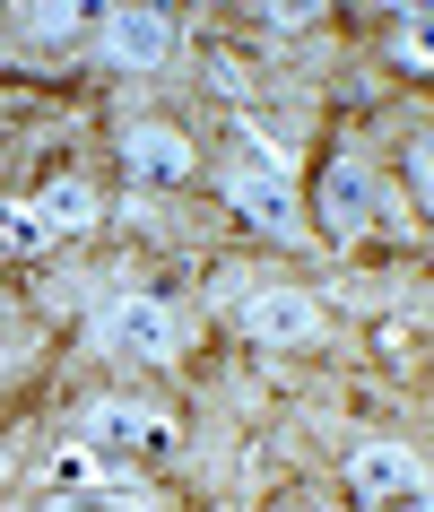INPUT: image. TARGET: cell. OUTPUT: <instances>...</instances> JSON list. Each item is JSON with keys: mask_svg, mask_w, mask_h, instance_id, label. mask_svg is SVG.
<instances>
[{"mask_svg": "<svg viewBox=\"0 0 434 512\" xmlns=\"http://www.w3.org/2000/svg\"><path fill=\"white\" fill-rule=\"evenodd\" d=\"M96 209H105V200H96L87 183H44L35 226H44V235H87V226H96Z\"/></svg>", "mask_w": 434, "mask_h": 512, "instance_id": "cell-9", "label": "cell"}, {"mask_svg": "<svg viewBox=\"0 0 434 512\" xmlns=\"http://www.w3.org/2000/svg\"><path fill=\"white\" fill-rule=\"evenodd\" d=\"M226 200L261 226V235H296L304 209H296V183H287V165L261 157V148H244V165H226Z\"/></svg>", "mask_w": 434, "mask_h": 512, "instance_id": "cell-1", "label": "cell"}, {"mask_svg": "<svg viewBox=\"0 0 434 512\" xmlns=\"http://www.w3.org/2000/svg\"><path fill=\"white\" fill-rule=\"evenodd\" d=\"M244 330L261 348H304V339H322V304L304 296V287H261L244 304Z\"/></svg>", "mask_w": 434, "mask_h": 512, "instance_id": "cell-4", "label": "cell"}, {"mask_svg": "<svg viewBox=\"0 0 434 512\" xmlns=\"http://www.w3.org/2000/svg\"><path fill=\"white\" fill-rule=\"evenodd\" d=\"M174 426H165L148 400H96L87 408V452L96 460H131V452H165Z\"/></svg>", "mask_w": 434, "mask_h": 512, "instance_id": "cell-3", "label": "cell"}, {"mask_svg": "<svg viewBox=\"0 0 434 512\" xmlns=\"http://www.w3.org/2000/svg\"><path fill=\"white\" fill-rule=\"evenodd\" d=\"M35 243H53L44 226H35V209H18V200H0V252H35Z\"/></svg>", "mask_w": 434, "mask_h": 512, "instance_id": "cell-11", "label": "cell"}, {"mask_svg": "<svg viewBox=\"0 0 434 512\" xmlns=\"http://www.w3.org/2000/svg\"><path fill=\"white\" fill-rule=\"evenodd\" d=\"M122 165H131V174H148V183H183L200 157H191L183 131H165V122H131V131H122Z\"/></svg>", "mask_w": 434, "mask_h": 512, "instance_id": "cell-6", "label": "cell"}, {"mask_svg": "<svg viewBox=\"0 0 434 512\" xmlns=\"http://www.w3.org/2000/svg\"><path fill=\"white\" fill-rule=\"evenodd\" d=\"M174 53V18L165 9H105V61L113 70H157Z\"/></svg>", "mask_w": 434, "mask_h": 512, "instance_id": "cell-5", "label": "cell"}, {"mask_svg": "<svg viewBox=\"0 0 434 512\" xmlns=\"http://www.w3.org/2000/svg\"><path fill=\"white\" fill-rule=\"evenodd\" d=\"M322 217H330V235H339V243L365 235V217H374V174H365L356 157H339L322 174Z\"/></svg>", "mask_w": 434, "mask_h": 512, "instance_id": "cell-8", "label": "cell"}, {"mask_svg": "<svg viewBox=\"0 0 434 512\" xmlns=\"http://www.w3.org/2000/svg\"><path fill=\"white\" fill-rule=\"evenodd\" d=\"M348 486L365 495V504H391L400 486H417V452H408V443H356L348 452Z\"/></svg>", "mask_w": 434, "mask_h": 512, "instance_id": "cell-7", "label": "cell"}, {"mask_svg": "<svg viewBox=\"0 0 434 512\" xmlns=\"http://www.w3.org/2000/svg\"><path fill=\"white\" fill-rule=\"evenodd\" d=\"M96 469H105V460L87 452V443H70V452H53V486H61V495H87V486H96Z\"/></svg>", "mask_w": 434, "mask_h": 512, "instance_id": "cell-10", "label": "cell"}, {"mask_svg": "<svg viewBox=\"0 0 434 512\" xmlns=\"http://www.w3.org/2000/svg\"><path fill=\"white\" fill-rule=\"evenodd\" d=\"M105 348L131 356V365H165V356L183 348V322H174V304H157V296H122L105 313Z\"/></svg>", "mask_w": 434, "mask_h": 512, "instance_id": "cell-2", "label": "cell"}]
</instances>
